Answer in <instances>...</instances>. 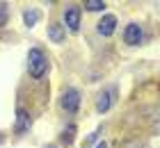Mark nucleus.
<instances>
[{
    "instance_id": "nucleus-15",
    "label": "nucleus",
    "mask_w": 160,
    "mask_h": 148,
    "mask_svg": "<svg viewBox=\"0 0 160 148\" xmlns=\"http://www.w3.org/2000/svg\"><path fill=\"white\" fill-rule=\"evenodd\" d=\"M96 148H108V144H105V141H98V144H96Z\"/></svg>"
},
{
    "instance_id": "nucleus-4",
    "label": "nucleus",
    "mask_w": 160,
    "mask_h": 148,
    "mask_svg": "<svg viewBox=\"0 0 160 148\" xmlns=\"http://www.w3.org/2000/svg\"><path fill=\"white\" fill-rule=\"evenodd\" d=\"M30 125H32V116L30 112H28L25 107H16V125H14V132L16 135H25L28 130H30Z\"/></svg>"
},
{
    "instance_id": "nucleus-6",
    "label": "nucleus",
    "mask_w": 160,
    "mask_h": 148,
    "mask_svg": "<svg viewBox=\"0 0 160 148\" xmlns=\"http://www.w3.org/2000/svg\"><path fill=\"white\" fill-rule=\"evenodd\" d=\"M96 30H98V34H103V36H112L114 30H117V16H112V14H105V16L98 21Z\"/></svg>"
},
{
    "instance_id": "nucleus-10",
    "label": "nucleus",
    "mask_w": 160,
    "mask_h": 148,
    "mask_svg": "<svg viewBox=\"0 0 160 148\" xmlns=\"http://www.w3.org/2000/svg\"><path fill=\"white\" fill-rule=\"evenodd\" d=\"M73 137H76V123H69L67 128H64V132H62V144L71 146L73 144Z\"/></svg>"
},
{
    "instance_id": "nucleus-16",
    "label": "nucleus",
    "mask_w": 160,
    "mask_h": 148,
    "mask_svg": "<svg viewBox=\"0 0 160 148\" xmlns=\"http://www.w3.org/2000/svg\"><path fill=\"white\" fill-rule=\"evenodd\" d=\"M5 141V137H2V132H0V144H2Z\"/></svg>"
},
{
    "instance_id": "nucleus-11",
    "label": "nucleus",
    "mask_w": 160,
    "mask_h": 148,
    "mask_svg": "<svg viewBox=\"0 0 160 148\" xmlns=\"http://www.w3.org/2000/svg\"><path fill=\"white\" fill-rule=\"evenodd\" d=\"M103 7H105L103 0H87V2H85V9L87 12H101Z\"/></svg>"
},
{
    "instance_id": "nucleus-14",
    "label": "nucleus",
    "mask_w": 160,
    "mask_h": 148,
    "mask_svg": "<svg viewBox=\"0 0 160 148\" xmlns=\"http://www.w3.org/2000/svg\"><path fill=\"white\" fill-rule=\"evenodd\" d=\"M98 135H101V128H98V130H94V132H92V135H89V137H87V139H85V144H82V148H85V146H89V144H92V141H94V139H96Z\"/></svg>"
},
{
    "instance_id": "nucleus-5",
    "label": "nucleus",
    "mask_w": 160,
    "mask_h": 148,
    "mask_svg": "<svg viewBox=\"0 0 160 148\" xmlns=\"http://www.w3.org/2000/svg\"><path fill=\"white\" fill-rule=\"evenodd\" d=\"M80 14H82V9H80L78 5H71L64 9V23H67V27L71 30V32H78L80 27Z\"/></svg>"
},
{
    "instance_id": "nucleus-7",
    "label": "nucleus",
    "mask_w": 160,
    "mask_h": 148,
    "mask_svg": "<svg viewBox=\"0 0 160 148\" xmlns=\"http://www.w3.org/2000/svg\"><path fill=\"white\" fill-rule=\"evenodd\" d=\"M123 41H126L128 46H140V41H142V27L137 23H130L126 30H123Z\"/></svg>"
},
{
    "instance_id": "nucleus-9",
    "label": "nucleus",
    "mask_w": 160,
    "mask_h": 148,
    "mask_svg": "<svg viewBox=\"0 0 160 148\" xmlns=\"http://www.w3.org/2000/svg\"><path fill=\"white\" fill-rule=\"evenodd\" d=\"M39 18H41V14H39L37 9H28V12H23V21H25L28 27H34V25L39 23Z\"/></svg>"
},
{
    "instance_id": "nucleus-8",
    "label": "nucleus",
    "mask_w": 160,
    "mask_h": 148,
    "mask_svg": "<svg viewBox=\"0 0 160 148\" xmlns=\"http://www.w3.org/2000/svg\"><path fill=\"white\" fill-rule=\"evenodd\" d=\"M48 39L53 41V43H62L64 39H67V30H64V25L50 23V25H48Z\"/></svg>"
},
{
    "instance_id": "nucleus-2",
    "label": "nucleus",
    "mask_w": 160,
    "mask_h": 148,
    "mask_svg": "<svg viewBox=\"0 0 160 148\" xmlns=\"http://www.w3.org/2000/svg\"><path fill=\"white\" fill-rule=\"evenodd\" d=\"M114 100H117V87H108V89H103V91L96 96V112L105 114L108 109L114 105Z\"/></svg>"
},
{
    "instance_id": "nucleus-12",
    "label": "nucleus",
    "mask_w": 160,
    "mask_h": 148,
    "mask_svg": "<svg viewBox=\"0 0 160 148\" xmlns=\"http://www.w3.org/2000/svg\"><path fill=\"white\" fill-rule=\"evenodd\" d=\"M7 16H9V5H7V2H0V27L7 25Z\"/></svg>"
},
{
    "instance_id": "nucleus-3",
    "label": "nucleus",
    "mask_w": 160,
    "mask_h": 148,
    "mask_svg": "<svg viewBox=\"0 0 160 148\" xmlns=\"http://www.w3.org/2000/svg\"><path fill=\"white\" fill-rule=\"evenodd\" d=\"M62 109L64 112H69V114H76L78 112V107H80V91L73 87H69L67 91L62 93Z\"/></svg>"
},
{
    "instance_id": "nucleus-17",
    "label": "nucleus",
    "mask_w": 160,
    "mask_h": 148,
    "mask_svg": "<svg viewBox=\"0 0 160 148\" xmlns=\"http://www.w3.org/2000/svg\"><path fill=\"white\" fill-rule=\"evenodd\" d=\"M46 148H57V146H46Z\"/></svg>"
},
{
    "instance_id": "nucleus-1",
    "label": "nucleus",
    "mask_w": 160,
    "mask_h": 148,
    "mask_svg": "<svg viewBox=\"0 0 160 148\" xmlns=\"http://www.w3.org/2000/svg\"><path fill=\"white\" fill-rule=\"evenodd\" d=\"M28 71H30V75L34 80H39L46 75L48 71V57L43 53L41 48H32L30 53H28Z\"/></svg>"
},
{
    "instance_id": "nucleus-13",
    "label": "nucleus",
    "mask_w": 160,
    "mask_h": 148,
    "mask_svg": "<svg viewBox=\"0 0 160 148\" xmlns=\"http://www.w3.org/2000/svg\"><path fill=\"white\" fill-rule=\"evenodd\" d=\"M119 148H142V141L140 139H128V141H123Z\"/></svg>"
}]
</instances>
